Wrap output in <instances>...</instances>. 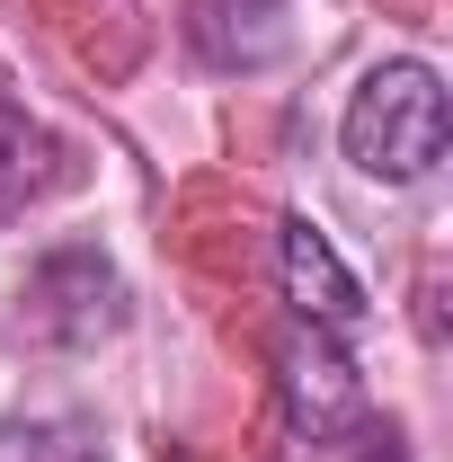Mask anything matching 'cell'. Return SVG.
Returning a JSON list of instances; mask_svg holds the SVG:
<instances>
[{
  "instance_id": "cell-1",
  "label": "cell",
  "mask_w": 453,
  "mask_h": 462,
  "mask_svg": "<svg viewBox=\"0 0 453 462\" xmlns=\"http://www.w3.org/2000/svg\"><path fill=\"white\" fill-rule=\"evenodd\" d=\"M445 80L427 71V62H374L365 80H356V98L338 116V152L356 161L365 178H383V187H418V178L445 161Z\"/></svg>"
},
{
  "instance_id": "cell-2",
  "label": "cell",
  "mask_w": 453,
  "mask_h": 462,
  "mask_svg": "<svg viewBox=\"0 0 453 462\" xmlns=\"http://www.w3.org/2000/svg\"><path fill=\"white\" fill-rule=\"evenodd\" d=\"M276 267H284V302H293V320H302V329H329V338L365 329V285L347 276V258L329 249V231L311 223V214H293V223H284Z\"/></svg>"
},
{
  "instance_id": "cell-3",
  "label": "cell",
  "mask_w": 453,
  "mask_h": 462,
  "mask_svg": "<svg viewBox=\"0 0 453 462\" xmlns=\"http://www.w3.org/2000/svg\"><path fill=\"white\" fill-rule=\"evenodd\" d=\"M284 374V418L302 427V436H338L347 418L365 409V383H356V365H347V346L329 338V329H302L293 320V338H284V356H276Z\"/></svg>"
},
{
  "instance_id": "cell-4",
  "label": "cell",
  "mask_w": 453,
  "mask_h": 462,
  "mask_svg": "<svg viewBox=\"0 0 453 462\" xmlns=\"http://www.w3.org/2000/svg\"><path fill=\"white\" fill-rule=\"evenodd\" d=\"M36 320L54 329V338H98L125 320V285H116V267L98 249H54L45 267H36Z\"/></svg>"
},
{
  "instance_id": "cell-5",
  "label": "cell",
  "mask_w": 453,
  "mask_h": 462,
  "mask_svg": "<svg viewBox=\"0 0 453 462\" xmlns=\"http://www.w3.org/2000/svg\"><path fill=\"white\" fill-rule=\"evenodd\" d=\"M293 0H187V45L214 71H267L284 54Z\"/></svg>"
},
{
  "instance_id": "cell-6",
  "label": "cell",
  "mask_w": 453,
  "mask_h": 462,
  "mask_svg": "<svg viewBox=\"0 0 453 462\" xmlns=\"http://www.w3.org/2000/svg\"><path fill=\"white\" fill-rule=\"evenodd\" d=\"M54 161H62L54 134L18 107V98H0V223H18V214L54 187Z\"/></svg>"
},
{
  "instance_id": "cell-7",
  "label": "cell",
  "mask_w": 453,
  "mask_h": 462,
  "mask_svg": "<svg viewBox=\"0 0 453 462\" xmlns=\"http://www.w3.org/2000/svg\"><path fill=\"white\" fill-rule=\"evenodd\" d=\"M0 462H107V445L80 409H36V418H0Z\"/></svg>"
}]
</instances>
